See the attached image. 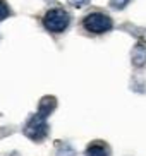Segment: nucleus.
Returning a JSON list of instances; mask_svg holds the SVG:
<instances>
[{"label":"nucleus","instance_id":"nucleus-5","mask_svg":"<svg viewBox=\"0 0 146 156\" xmlns=\"http://www.w3.org/2000/svg\"><path fill=\"white\" fill-rule=\"evenodd\" d=\"M55 108H57V98L55 96H43L40 100V103H38V112L36 113H40L41 117L48 119V115H50Z\"/></svg>","mask_w":146,"mask_h":156},{"label":"nucleus","instance_id":"nucleus-9","mask_svg":"<svg viewBox=\"0 0 146 156\" xmlns=\"http://www.w3.org/2000/svg\"><path fill=\"white\" fill-rule=\"evenodd\" d=\"M129 2H131V0H110V7L115 9V10H122L129 5Z\"/></svg>","mask_w":146,"mask_h":156},{"label":"nucleus","instance_id":"nucleus-10","mask_svg":"<svg viewBox=\"0 0 146 156\" xmlns=\"http://www.w3.org/2000/svg\"><path fill=\"white\" fill-rule=\"evenodd\" d=\"M89 2H91V0H67V4L71 5V7H76V9H81L84 5H88Z\"/></svg>","mask_w":146,"mask_h":156},{"label":"nucleus","instance_id":"nucleus-1","mask_svg":"<svg viewBox=\"0 0 146 156\" xmlns=\"http://www.w3.org/2000/svg\"><path fill=\"white\" fill-rule=\"evenodd\" d=\"M69 24H71V14L65 9H62V7L50 9L43 16V26H45V29H48L50 33H55V34L64 33L69 28Z\"/></svg>","mask_w":146,"mask_h":156},{"label":"nucleus","instance_id":"nucleus-6","mask_svg":"<svg viewBox=\"0 0 146 156\" xmlns=\"http://www.w3.org/2000/svg\"><path fill=\"white\" fill-rule=\"evenodd\" d=\"M86 156H110V147L107 142L95 141L86 147Z\"/></svg>","mask_w":146,"mask_h":156},{"label":"nucleus","instance_id":"nucleus-4","mask_svg":"<svg viewBox=\"0 0 146 156\" xmlns=\"http://www.w3.org/2000/svg\"><path fill=\"white\" fill-rule=\"evenodd\" d=\"M131 64L136 69H143L146 65V45L144 43H136L134 48L131 50Z\"/></svg>","mask_w":146,"mask_h":156},{"label":"nucleus","instance_id":"nucleus-3","mask_svg":"<svg viewBox=\"0 0 146 156\" xmlns=\"http://www.w3.org/2000/svg\"><path fill=\"white\" fill-rule=\"evenodd\" d=\"M24 136L35 142L43 141L48 136V124H46L45 117H41L40 113L33 115L31 119L27 120V124L24 125Z\"/></svg>","mask_w":146,"mask_h":156},{"label":"nucleus","instance_id":"nucleus-2","mask_svg":"<svg viewBox=\"0 0 146 156\" xmlns=\"http://www.w3.org/2000/svg\"><path fill=\"white\" fill-rule=\"evenodd\" d=\"M82 28L91 34H103L114 28V21L110 16L103 14V12H91V14L84 16Z\"/></svg>","mask_w":146,"mask_h":156},{"label":"nucleus","instance_id":"nucleus-11","mask_svg":"<svg viewBox=\"0 0 146 156\" xmlns=\"http://www.w3.org/2000/svg\"><path fill=\"white\" fill-rule=\"evenodd\" d=\"M45 2H50V4H52V2H55V0H45Z\"/></svg>","mask_w":146,"mask_h":156},{"label":"nucleus","instance_id":"nucleus-8","mask_svg":"<svg viewBox=\"0 0 146 156\" xmlns=\"http://www.w3.org/2000/svg\"><path fill=\"white\" fill-rule=\"evenodd\" d=\"M10 16V7L5 0H0V23Z\"/></svg>","mask_w":146,"mask_h":156},{"label":"nucleus","instance_id":"nucleus-7","mask_svg":"<svg viewBox=\"0 0 146 156\" xmlns=\"http://www.w3.org/2000/svg\"><path fill=\"white\" fill-rule=\"evenodd\" d=\"M57 156H76V149L67 142H57Z\"/></svg>","mask_w":146,"mask_h":156}]
</instances>
